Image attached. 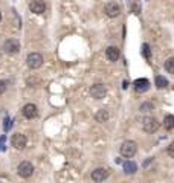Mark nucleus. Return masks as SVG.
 <instances>
[{"label": "nucleus", "mask_w": 174, "mask_h": 183, "mask_svg": "<svg viewBox=\"0 0 174 183\" xmlns=\"http://www.w3.org/2000/svg\"><path fill=\"white\" fill-rule=\"evenodd\" d=\"M136 151H138V145H136L135 141H125L119 146V153H121L122 157H125V159H131L136 154Z\"/></svg>", "instance_id": "f257e3e1"}, {"label": "nucleus", "mask_w": 174, "mask_h": 183, "mask_svg": "<svg viewBox=\"0 0 174 183\" xmlns=\"http://www.w3.org/2000/svg\"><path fill=\"white\" fill-rule=\"evenodd\" d=\"M142 128H144L145 133L153 134V133H156L159 130V122H157V119L154 116H145L142 119Z\"/></svg>", "instance_id": "f03ea898"}, {"label": "nucleus", "mask_w": 174, "mask_h": 183, "mask_svg": "<svg viewBox=\"0 0 174 183\" xmlns=\"http://www.w3.org/2000/svg\"><path fill=\"white\" fill-rule=\"evenodd\" d=\"M17 174L20 176V177H23V179L31 177V176L34 174V165L31 163V162H28V160L20 162L18 166H17Z\"/></svg>", "instance_id": "7ed1b4c3"}, {"label": "nucleus", "mask_w": 174, "mask_h": 183, "mask_svg": "<svg viewBox=\"0 0 174 183\" xmlns=\"http://www.w3.org/2000/svg\"><path fill=\"white\" fill-rule=\"evenodd\" d=\"M26 64H28V67L32 69V70L40 69V67L43 66V56H41V54H38V52L29 54L28 58H26Z\"/></svg>", "instance_id": "20e7f679"}, {"label": "nucleus", "mask_w": 174, "mask_h": 183, "mask_svg": "<svg viewBox=\"0 0 174 183\" xmlns=\"http://www.w3.org/2000/svg\"><path fill=\"white\" fill-rule=\"evenodd\" d=\"M3 51L8 55H16L20 52V43L16 38H9L3 43Z\"/></svg>", "instance_id": "39448f33"}, {"label": "nucleus", "mask_w": 174, "mask_h": 183, "mask_svg": "<svg viewBox=\"0 0 174 183\" xmlns=\"http://www.w3.org/2000/svg\"><path fill=\"white\" fill-rule=\"evenodd\" d=\"M105 95H107V87L101 83H96L90 87V96L93 99H103L105 98Z\"/></svg>", "instance_id": "423d86ee"}, {"label": "nucleus", "mask_w": 174, "mask_h": 183, "mask_svg": "<svg viewBox=\"0 0 174 183\" xmlns=\"http://www.w3.org/2000/svg\"><path fill=\"white\" fill-rule=\"evenodd\" d=\"M26 144H28V139H26V136H25V134H20V133H17V134H14V136L11 137V145L14 146L16 150H18V151L25 150Z\"/></svg>", "instance_id": "0eeeda50"}, {"label": "nucleus", "mask_w": 174, "mask_h": 183, "mask_svg": "<svg viewBox=\"0 0 174 183\" xmlns=\"http://www.w3.org/2000/svg\"><path fill=\"white\" fill-rule=\"evenodd\" d=\"M108 169L107 168H96V169H93L92 171V174H90V177H92V180L96 183L99 182H104L107 180V177H108Z\"/></svg>", "instance_id": "6e6552de"}, {"label": "nucleus", "mask_w": 174, "mask_h": 183, "mask_svg": "<svg viewBox=\"0 0 174 183\" xmlns=\"http://www.w3.org/2000/svg\"><path fill=\"white\" fill-rule=\"evenodd\" d=\"M104 12H105V16H107V17H110V18H116L118 16H119V14H121V6L112 2V3L105 5Z\"/></svg>", "instance_id": "1a4fd4ad"}, {"label": "nucleus", "mask_w": 174, "mask_h": 183, "mask_svg": "<svg viewBox=\"0 0 174 183\" xmlns=\"http://www.w3.org/2000/svg\"><path fill=\"white\" fill-rule=\"evenodd\" d=\"M21 113H23V116L26 119H34V118H37V114H38V109H37L35 104H26L23 107V110H21Z\"/></svg>", "instance_id": "9d476101"}, {"label": "nucleus", "mask_w": 174, "mask_h": 183, "mask_svg": "<svg viewBox=\"0 0 174 183\" xmlns=\"http://www.w3.org/2000/svg\"><path fill=\"white\" fill-rule=\"evenodd\" d=\"M29 9H31V12H34V14H43V12L46 11V3H44L43 0H32V2L29 3Z\"/></svg>", "instance_id": "9b49d317"}, {"label": "nucleus", "mask_w": 174, "mask_h": 183, "mask_svg": "<svg viewBox=\"0 0 174 183\" xmlns=\"http://www.w3.org/2000/svg\"><path fill=\"white\" fill-rule=\"evenodd\" d=\"M119 47H116V46H108L107 49H105V56H107V60L108 61H112V63H115V61H118L119 60Z\"/></svg>", "instance_id": "f8f14e48"}, {"label": "nucleus", "mask_w": 174, "mask_h": 183, "mask_svg": "<svg viewBox=\"0 0 174 183\" xmlns=\"http://www.w3.org/2000/svg\"><path fill=\"white\" fill-rule=\"evenodd\" d=\"M110 119V113H108V110L107 109H101L96 111V114H95V121L96 122H99V124H104Z\"/></svg>", "instance_id": "ddd939ff"}, {"label": "nucleus", "mask_w": 174, "mask_h": 183, "mask_svg": "<svg viewBox=\"0 0 174 183\" xmlns=\"http://www.w3.org/2000/svg\"><path fill=\"white\" fill-rule=\"evenodd\" d=\"M148 79H145V78H142V79H136L135 81V89L138 92H144V90H147L148 89Z\"/></svg>", "instance_id": "4468645a"}, {"label": "nucleus", "mask_w": 174, "mask_h": 183, "mask_svg": "<svg viewBox=\"0 0 174 183\" xmlns=\"http://www.w3.org/2000/svg\"><path fill=\"white\" fill-rule=\"evenodd\" d=\"M136 171H138V166H136L135 162L128 160V162L124 163V172H125V174H130V176H131V174H135Z\"/></svg>", "instance_id": "2eb2a0df"}, {"label": "nucleus", "mask_w": 174, "mask_h": 183, "mask_svg": "<svg viewBox=\"0 0 174 183\" xmlns=\"http://www.w3.org/2000/svg\"><path fill=\"white\" fill-rule=\"evenodd\" d=\"M154 84H156V87L159 90H162V89H167L168 87V81L165 79V76H162V75H157L156 79H154Z\"/></svg>", "instance_id": "dca6fc26"}, {"label": "nucleus", "mask_w": 174, "mask_h": 183, "mask_svg": "<svg viewBox=\"0 0 174 183\" xmlns=\"http://www.w3.org/2000/svg\"><path fill=\"white\" fill-rule=\"evenodd\" d=\"M163 127L165 130H173L174 128V114H167L163 118Z\"/></svg>", "instance_id": "f3484780"}, {"label": "nucleus", "mask_w": 174, "mask_h": 183, "mask_svg": "<svg viewBox=\"0 0 174 183\" xmlns=\"http://www.w3.org/2000/svg\"><path fill=\"white\" fill-rule=\"evenodd\" d=\"M163 67H165V70H167L168 73L174 75V56L168 58V60H165V63H163Z\"/></svg>", "instance_id": "a211bd4d"}, {"label": "nucleus", "mask_w": 174, "mask_h": 183, "mask_svg": "<svg viewBox=\"0 0 174 183\" xmlns=\"http://www.w3.org/2000/svg\"><path fill=\"white\" fill-rule=\"evenodd\" d=\"M140 111H150V110H154V104L153 102H144V104H140V107H139Z\"/></svg>", "instance_id": "6ab92c4d"}, {"label": "nucleus", "mask_w": 174, "mask_h": 183, "mask_svg": "<svg viewBox=\"0 0 174 183\" xmlns=\"http://www.w3.org/2000/svg\"><path fill=\"white\" fill-rule=\"evenodd\" d=\"M167 153H168V156H170L171 159H174V142H171V144L168 145V148H167Z\"/></svg>", "instance_id": "aec40b11"}, {"label": "nucleus", "mask_w": 174, "mask_h": 183, "mask_svg": "<svg viewBox=\"0 0 174 183\" xmlns=\"http://www.w3.org/2000/svg\"><path fill=\"white\" fill-rule=\"evenodd\" d=\"M144 55H145L147 58H150V46H148L147 43L144 44Z\"/></svg>", "instance_id": "412c9836"}, {"label": "nucleus", "mask_w": 174, "mask_h": 183, "mask_svg": "<svg viewBox=\"0 0 174 183\" xmlns=\"http://www.w3.org/2000/svg\"><path fill=\"white\" fill-rule=\"evenodd\" d=\"M5 90H6V83L0 79V95H2V93H5Z\"/></svg>", "instance_id": "4be33fe9"}, {"label": "nucleus", "mask_w": 174, "mask_h": 183, "mask_svg": "<svg viewBox=\"0 0 174 183\" xmlns=\"http://www.w3.org/2000/svg\"><path fill=\"white\" fill-rule=\"evenodd\" d=\"M0 20H2V12H0Z\"/></svg>", "instance_id": "5701e85b"}]
</instances>
